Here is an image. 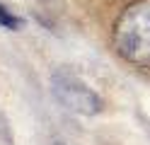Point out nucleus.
<instances>
[{
  "label": "nucleus",
  "instance_id": "20e7f679",
  "mask_svg": "<svg viewBox=\"0 0 150 145\" xmlns=\"http://www.w3.org/2000/svg\"><path fill=\"white\" fill-rule=\"evenodd\" d=\"M53 145H63V143H53Z\"/></svg>",
  "mask_w": 150,
  "mask_h": 145
},
{
  "label": "nucleus",
  "instance_id": "f257e3e1",
  "mask_svg": "<svg viewBox=\"0 0 150 145\" xmlns=\"http://www.w3.org/2000/svg\"><path fill=\"white\" fill-rule=\"evenodd\" d=\"M114 48L126 63L150 68V0L128 5L114 27Z\"/></svg>",
  "mask_w": 150,
  "mask_h": 145
},
{
  "label": "nucleus",
  "instance_id": "7ed1b4c3",
  "mask_svg": "<svg viewBox=\"0 0 150 145\" xmlns=\"http://www.w3.org/2000/svg\"><path fill=\"white\" fill-rule=\"evenodd\" d=\"M0 27H5V29H17L20 27V19L15 15H10L3 5H0Z\"/></svg>",
  "mask_w": 150,
  "mask_h": 145
},
{
  "label": "nucleus",
  "instance_id": "f03ea898",
  "mask_svg": "<svg viewBox=\"0 0 150 145\" xmlns=\"http://www.w3.org/2000/svg\"><path fill=\"white\" fill-rule=\"evenodd\" d=\"M51 92L56 94L65 109H70L75 114H82V116H95L102 111V99L99 94L92 90L87 82H82L75 73L65 70V68H58L53 70L51 75Z\"/></svg>",
  "mask_w": 150,
  "mask_h": 145
}]
</instances>
